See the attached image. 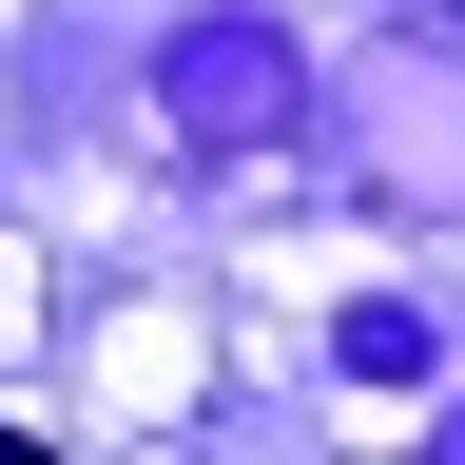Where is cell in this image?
I'll list each match as a JSON object with an SVG mask.
<instances>
[{
	"instance_id": "obj_2",
	"label": "cell",
	"mask_w": 465,
	"mask_h": 465,
	"mask_svg": "<svg viewBox=\"0 0 465 465\" xmlns=\"http://www.w3.org/2000/svg\"><path fill=\"white\" fill-rule=\"evenodd\" d=\"M0 465H39V446H20V427H0Z\"/></svg>"
},
{
	"instance_id": "obj_1",
	"label": "cell",
	"mask_w": 465,
	"mask_h": 465,
	"mask_svg": "<svg viewBox=\"0 0 465 465\" xmlns=\"http://www.w3.org/2000/svg\"><path fill=\"white\" fill-rule=\"evenodd\" d=\"M174 116H194V136H272V116H291V58H272V39H232V20H213L194 58H174Z\"/></svg>"
}]
</instances>
